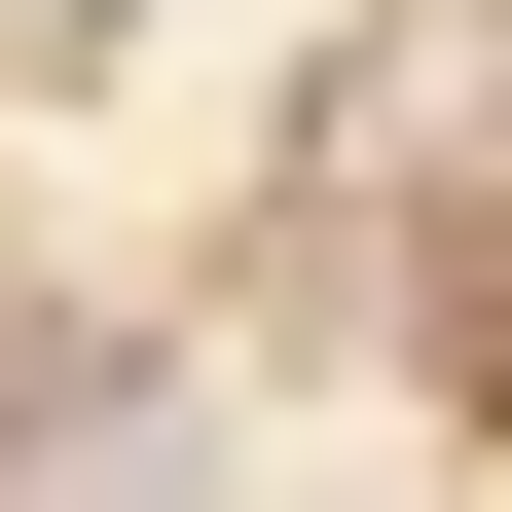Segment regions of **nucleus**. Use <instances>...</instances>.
Segmentation results:
<instances>
[{"label": "nucleus", "instance_id": "1", "mask_svg": "<svg viewBox=\"0 0 512 512\" xmlns=\"http://www.w3.org/2000/svg\"><path fill=\"white\" fill-rule=\"evenodd\" d=\"M439 403H512V220H476V256H439Z\"/></svg>", "mask_w": 512, "mask_h": 512}]
</instances>
